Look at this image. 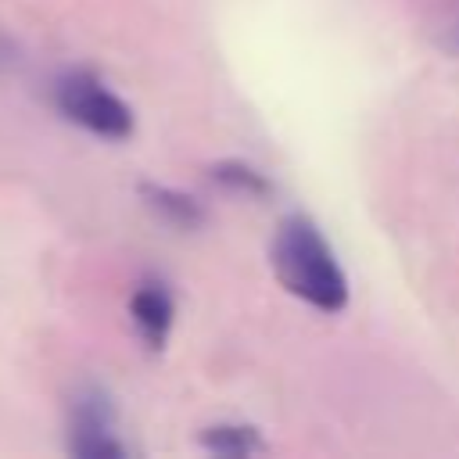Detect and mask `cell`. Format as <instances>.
Here are the masks:
<instances>
[{"label": "cell", "mask_w": 459, "mask_h": 459, "mask_svg": "<svg viewBox=\"0 0 459 459\" xmlns=\"http://www.w3.org/2000/svg\"><path fill=\"white\" fill-rule=\"evenodd\" d=\"M269 262L287 294H294L298 301H305L308 308L326 312V316L344 312L348 276H344L333 247L326 244L323 230L308 215L294 212V215L280 219L273 244H269Z\"/></svg>", "instance_id": "1"}, {"label": "cell", "mask_w": 459, "mask_h": 459, "mask_svg": "<svg viewBox=\"0 0 459 459\" xmlns=\"http://www.w3.org/2000/svg\"><path fill=\"white\" fill-rule=\"evenodd\" d=\"M54 108L79 129L100 140H129L136 129L133 108L90 68H68L54 79Z\"/></svg>", "instance_id": "2"}, {"label": "cell", "mask_w": 459, "mask_h": 459, "mask_svg": "<svg viewBox=\"0 0 459 459\" xmlns=\"http://www.w3.org/2000/svg\"><path fill=\"white\" fill-rule=\"evenodd\" d=\"M115 405L100 387H82L68 412V452L79 459H122L129 445L118 437Z\"/></svg>", "instance_id": "3"}, {"label": "cell", "mask_w": 459, "mask_h": 459, "mask_svg": "<svg viewBox=\"0 0 459 459\" xmlns=\"http://www.w3.org/2000/svg\"><path fill=\"white\" fill-rule=\"evenodd\" d=\"M129 319H133L140 341L151 351H161L172 333V323H176V301H172L169 287L161 280H140L129 294Z\"/></svg>", "instance_id": "4"}, {"label": "cell", "mask_w": 459, "mask_h": 459, "mask_svg": "<svg viewBox=\"0 0 459 459\" xmlns=\"http://www.w3.org/2000/svg\"><path fill=\"white\" fill-rule=\"evenodd\" d=\"M140 197L143 204L169 226L176 230H197L204 226V208L197 197L176 190V186H165V183H140Z\"/></svg>", "instance_id": "5"}, {"label": "cell", "mask_w": 459, "mask_h": 459, "mask_svg": "<svg viewBox=\"0 0 459 459\" xmlns=\"http://www.w3.org/2000/svg\"><path fill=\"white\" fill-rule=\"evenodd\" d=\"M197 445L204 452L230 455V459H244V455L265 452V441H262L258 427H251V423H212V427H204L197 434Z\"/></svg>", "instance_id": "6"}, {"label": "cell", "mask_w": 459, "mask_h": 459, "mask_svg": "<svg viewBox=\"0 0 459 459\" xmlns=\"http://www.w3.org/2000/svg\"><path fill=\"white\" fill-rule=\"evenodd\" d=\"M212 179L233 194H244V197H265L273 186L265 179V172H258L255 165L240 161V158H226V161H215L212 165Z\"/></svg>", "instance_id": "7"}, {"label": "cell", "mask_w": 459, "mask_h": 459, "mask_svg": "<svg viewBox=\"0 0 459 459\" xmlns=\"http://www.w3.org/2000/svg\"><path fill=\"white\" fill-rule=\"evenodd\" d=\"M7 57H11V47H7V43H4V39H0V65H4V61H7Z\"/></svg>", "instance_id": "8"}]
</instances>
